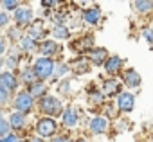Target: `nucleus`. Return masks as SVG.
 I'll list each match as a JSON object with an SVG mask.
<instances>
[{
	"mask_svg": "<svg viewBox=\"0 0 153 142\" xmlns=\"http://www.w3.org/2000/svg\"><path fill=\"white\" fill-rule=\"evenodd\" d=\"M34 72H36V76L40 78V79H49L51 76H54V72H56V63L51 59V58H40V59H36V63H34Z\"/></svg>",
	"mask_w": 153,
	"mask_h": 142,
	"instance_id": "nucleus-1",
	"label": "nucleus"
},
{
	"mask_svg": "<svg viewBox=\"0 0 153 142\" xmlns=\"http://www.w3.org/2000/svg\"><path fill=\"white\" fill-rule=\"evenodd\" d=\"M40 110H42L45 115H52V117H58V115H61V112H63L61 103H59L56 97H52V95L42 97V101H40Z\"/></svg>",
	"mask_w": 153,
	"mask_h": 142,
	"instance_id": "nucleus-2",
	"label": "nucleus"
},
{
	"mask_svg": "<svg viewBox=\"0 0 153 142\" xmlns=\"http://www.w3.org/2000/svg\"><path fill=\"white\" fill-rule=\"evenodd\" d=\"M34 97L29 94V92H20V94H16V97H15V101H13V104H15V108H16V112H20V113H31L33 112V106H34V101H33Z\"/></svg>",
	"mask_w": 153,
	"mask_h": 142,
	"instance_id": "nucleus-3",
	"label": "nucleus"
},
{
	"mask_svg": "<svg viewBox=\"0 0 153 142\" xmlns=\"http://www.w3.org/2000/svg\"><path fill=\"white\" fill-rule=\"evenodd\" d=\"M56 129H58V126H56V122L51 117L40 119L38 124H36V131H38L40 137H52L56 133Z\"/></svg>",
	"mask_w": 153,
	"mask_h": 142,
	"instance_id": "nucleus-4",
	"label": "nucleus"
},
{
	"mask_svg": "<svg viewBox=\"0 0 153 142\" xmlns=\"http://www.w3.org/2000/svg\"><path fill=\"white\" fill-rule=\"evenodd\" d=\"M133 106H135V97H133V94H130V92L119 94V97H117V108H119L121 112L130 113V112H133Z\"/></svg>",
	"mask_w": 153,
	"mask_h": 142,
	"instance_id": "nucleus-5",
	"label": "nucleus"
},
{
	"mask_svg": "<svg viewBox=\"0 0 153 142\" xmlns=\"http://www.w3.org/2000/svg\"><path fill=\"white\" fill-rule=\"evenodd\" d=\"M0 88L6 92H13L18 88V79L15 78V74L11 72H0Z\"/></svg>",
	"mask_w": 153,
	"mask_h": 142,
	"instance_id": "nucleus-6",
	"label": "nucleus"
},
{
	"mask_svg": "<svg viewBox=\"0 0 153 142\" xmlns=\"http://www.w3.org/2000/svg\"><path fill=\"white\" fill-rule=\"evenodd\" d=\"M123 79H124V85L128 88H139L140 87V76L137 74V70H133V68H126L124 70Z\"/></svg>",
	"mask_w": 153,
	"mask_h": 142,
	"instance_id": "nucleus-7",
	"label": "nucleus"
},
{
	"mask_svg": "<svg viewBox=\"0 0 153 142\" xmlns=\"http://www.w3.org/2000/svg\"><path fill=\"white\" fill-rule=\"evenodd\" d=\"M123 65H124V59L123 58H119V56H110L106 61H105V70L108 74H117L119 70L123 68Z\"/></svg>",
	"mask_w": 153,
	"mask_h": 142,
	"instance_id": "nucleus-8",
	"label": "nucleus"
},
{
	"mask_svg": "<svg viewBox=\"0 0 153 142\" xmlns=\"http://www.w3.org/2000/svg\"><path fill=\"white\" fill-rule=\"evenodd\" d=\"M15 20H16V24L22 27V25H27V24H31V20H33V11L29 9V7H18L16 11H15Z\"/></svg>",
	"mask_w": 153,
	"mask_h": 142,
	"instance_id": "nucleus-9",
	"label": "nucleus"
},
{
	"mask_svg": "<svg viewBox=\"0 0 153 142\" xmlns=\"http://www.w3.org/2000/svg\"><path fill=\"white\" fill-rule=\"evenodd\" d=\"M61 119H63V126L67 128H74L78 124V112L74 108H65L63 113H61Z\"/></svg>",
	"mask_w": 153,
	"mask_h": 142,
	"instance_id": "nucleus-10",
	"label": "nucleus"
},
{
	"mask_svg": "<svg viewBox=\"0 0 153 142\" xmlns=\"http://www.w3.org/2000/svg\"><path fill=\"white\" fill-rule=\"evenodd\" d=\"M58 50H59V45L54 40H43V43L40 45V54H43V58H49Z\"/></svg>",
	"mask_w": 153,
	"mask_h": 142,
	"instance_id": "nucleus-11",
	"label": "nucleus"
},
{
	"mask_svg": "<svg viewBox=\"0 0 153 142\" xmlns=\"http://www.w3.org/2000/svg\"><path fill=\"white\" fill-rule=\"evenodd\" d=\"M106 129H108V122H106V119H103V117H96V119L90 121V131H92L94 135H101V133H105Z\"/></svg>",
	"mask_w": 153,
	"mask_h": 142,
	"instance_id": "nucleus-12",
	"label": "nucleus"
},
{
	"mask_svg": "<svg viewBox=\"0 0 153 142\" xmlns=\"http://www.w3.org/2000/svg\"><path fill=\"white\" fill-rule=\"evenodd\" d=\"M83 18H85L87 24L96 25V24L101 20V11H99V7H90V9H87V11L83 13Z\"/></svg>",
	"mask_w": 153,
	"mask_h": 142,
	"instance_id": "nucleus-13",
	"label": "nucleus"
},
{
	"mask_svg": "<svg viewBox=\"0 0 153 142\" xmlns=\"http://www.w3.org/2000/svg\"><path fill=\"white\" fill-rule=\"evenodd\" d=\"M9 126H11L13 129H22V128L25 126V115L20 113V112H13V113L9 115Z\"/></svg>",
	"mask_w": 153,
	"mask_h": 142,
	"instance_id": "nucleus-14",
	"label": "nucleus"
},
{
	"mask_svg": "<svg viewBox=\"0 0 153 142\" xmlns=\"http://www.w3.org/2000/svg\"><path fill=\"white\" fill-rule=\"evenodd\" d=\"M92 61H94V65H103L106 59H108V50L105 49V47H97V49H94L92 50Z\"/></svg>",
	"mask_w": 153,
	"mask_h": 142,
	"instance_id": "nucleus-15",
	"label": "nucleus"
},
{
	"mask_svg": "<svg viewBox=\"0 0 153 142\" xmlns=\"http://www.w3.org/2000/svg\"><path fill=\"white\" fill-rule=\"evenodd\" d=\"M133 9L137 13H148L153 9V0H135L133 2Z\"/></svg>",
	"mask_w": 153,
	"mask_h": 142,
	"instance_id": "nucleus-16",
	"label": "nucleus"
},
{
	"mask_svg": "<svg viewBox=\"0 0 153 142\" xmlns=\"http://www.w3.org/2000/svg\"><path fill=\"white\" fill-rule=\"evenodd\" d=\"M119 88H121V83L115 81V79H108V81H105V85H103V90H105L106 95H114V94H117Z\"/></svg>",
	"mask_w": 153,
	"mask_h": 142,
	"instance_id": "nucleus-17",
	"label": "nucleus"
},
{
	"mask_svg": "<svg viewBox=\"0 0 153 142\" xmlns=\"http://www.w3.org/2000/svg\"><path fill=\"white\" fill-rule=\"evenodd\" d=\"M29 36H31L33 40H42V38L45 36V29H43V25H42V24H34V25H31V27H29Z\"/></svg>",
	"mask_w": 153,
	"mask_h": 142,
	"instance_id": "nucleus-18",
	"label": "nucleus"
},
{
	"mask_svg": "<svg viewBox=\"0 0 153 142\" xmlns=\"http://www.w3.org/2000/svg\"><path fill=\"white\" fill-rule=\"evenodd\" d=\"M29 94L33 97H45V85L43 83H33V85H29Z\"/></svg>",
	"mask_w": 153,
	"mask_h": 142,
	"instance_id": "nucleus-19",
	"label": "nucleus"
},
{
	"mask_svg": "<svg viewBox=\"0 0 153 142\" xmlns=\"http://www.w3.org/2000/svg\"><path fill=\"white\" fill-rule=\"evenodd\" d=\"M36 72H34V68H24V72H22V81L27 83V85H33L36 83Z\"/></svg>",
	"mask_w": 153,
	"mask_h": 142,
	"instance_id": "nucleus-20",
	"label": "nucleus"
},
{
	"mask_svg": "<svg viewBox=\"0 0 153 142\" xmlns=\"http://www.w3.org/2000/svg\"><path fill=\"white\" fill-rule=\"evenodd\" d=\"M20 47H22V50H34L36 49V40H33L31 36H24L22 40H20Z\"/></svg>",
	"mask_w": 153,
	"mask_h": 142,
	"instance_id": "nucleus-21",
	"label": "nucleus"
},
{
	"mask_svg": "<svg viewBox=\"0 0 153 142\" xmlns=\"http://www.w3.org/2000/svg\"><path fill=\"white\" fill-rule=\"evenodd\" d=\"M52 36L56 40H65V38H68V29L65 25H56L52 29Z\"/></svg>",
	"mask_w": 153,
	"mask_h": 142,
	"instance_id": "nucleus-22",
	"label": "nucleus"
},
{
	"mask_svg": "<svg viewBox=\"0 0 153 142\" xmlns=\"http://www.w3.org/2000/svg\"><path fill=\"white\" fill-rule=\"evenodd\" d=\"M9 131H11V126H9V122L4 119L2 110H0V138L6 137V135H9Z\"/></svg>",
	"mask_w": 153,
	"mask_h": 142,
	"instance_id": "nucleus-23",
	"label": "nucleus"
},
{
	"mask_svg": "<svg viewBox=\"0 0 153 142\" xmlns=\"http://www.w3.org/2000/svg\"><path fill=\"white\" fill-rule=\"evenodd\" d=\"M0 6L6 11H13V9H18V0H0Z\"/></svg>",
	"mask_w": 153,
	"mask_h": 142,
	"instance_id": "nucleus-24",
	"label": "nucleus"
},
{
	"mask_svg": "<svg viewBox=\"0 0 153 142\" xmlns=\"http://www.w3.org/2000/svg\"><path fill=\"white\" fill-rule=\"evenodd\" d=\"M90 101H92V104H101L105 101V97H103L101 92H92L90 94Z\"/></svg>",
	"mask_w": 153,
	"mask_h": 142,
	"instance_id": "nucleus-25",
	"label": "nucleus"
},
{
	"mask_svg": "<svg viewBox=\"0 0 153 142\" xmlns=\"http://www.w3.org/2000/svg\"><path fill=\"white\" fill-rule=\"evenodd\" d=\"M74 72L76 74H87L88 72V65L87 63H78V65H76V68H74Z\"/></svg>",
	"mask_w": 153,
	"mask_h": 142,
	"instance_id": "nucleus-26",
	"label": "nucleus"
},
{
	"mask_svg": "<svg viewBox=\"0 0 153 142\" xmlns=\"http://www.w3.org/2000/svg\"><path fill=\"white\" fill-rule=\"evenodd\" d=\"M7 24H9V15L6 11H0V29L7 27Z\"/></svg>",
	"mask_w": 153,
	"mask_h": 142,
	"instance_id": "nucleus-27",
	"label": "nucleus"
},
{
	"mask_svg": "<svg viewBox=\"0 0 153 142\" xmlns=\"http://www.w3.org/2000/svg\"><path fill=\"white\" fill-rule=\"evenodd\" d=\"M142 36L146 38V41L149 43V47H153V31L151 29H144L142 31Z\"/></svg>",
	"mask_w": 153,
	"mask_h": 142,
	"instance_id": "nucleus-28",
	"label": "nucleus"
},
{
	"mask_svg": "<svg viewBox=\"0 0 153 142\" xmlns=\"http://www.w3.org/2000/svg\"><path fill=\"white\" fill-rule=\"evenodd\" d=\"M16 63H18V56H16V54H7V65H9L11 68H15Z\"/></svg>",
	"mask_w": 153,
	"mask_h": 142,
	"instance_id": "nucleus-29",
	"label": "nucleus"
},
{
	"mask_svg": "<svg viewBox=\"0 0 153 142\" xmlns=\"http://www.w3.org/2000/svg\"><path fill=\"white\" fill-rule=\"evenodd\" d=\"M58 90H59V94H67L70 90V81H61L59 87H58Z\"/></svg>",
	"mask_w": 153,
	"mask_h": 142,
	"instance_id": "nucleus-30",
	"label": "nucleus"
},
{
	"mask_svg": "<svg viewBox=\"0 0 153 142\" xmlns=\"http://www.w3.org/2000/svg\"><path fill=\"white\" fill-rule=\"evenodd\" d=\"M0 142H20V140H18V137H16V135L9 133V135H6V137L0 138Z\"/></svg>",
	"mask_w": 153,
	"mask_h": 142,
	"instance_id": "nucleus-31",
	"label": "nucleus"
},
{
	"mask_svg": "<svg viewBox=\"0 0 153 142\" xmlns=\"http://www.w3.org/2000/svg\"><path fill=\"white\" fill-rule=\"evenodd\" d=\"M68 70H70V68H68V65H65V63H63V65H59V67H58V70H56L54 74H56V76H63V74H67V72H68Z\"/></svg>",
	"mask_w": 153,
	"mask_h": 142,
	"instance_id": "nucleus-32",
	"label": "nucleus"
},
{
	"mask_svg": "<svg viewBox=\"0 0 153 142\" xmlns=\"http://www.w3.org/2000/svg\"><path fill=\"white\" fill-rule=\"evenodd\" d=\"M7 101H9V92H6V90L0 88V104H6Z\"/></svg>",
	"mask_w": 153,
	"mask_h": 142,
	"instance_id": "nucleus-33",
	"label": "nucleus"
},
{
	"mask_svg": "<svg viewBox=\"0 0 153 142\" xmlns=\"http://www.w3.org/2000/svg\"><path fill=\"white\" fill-rule=\"evenodd\" d=\"M42 4H43V7H54L58 4V0H42Z\"/></svg>",
	"mask_w": 153,
	"mask_h": 142,
	"instance_id": "nucleus-34",
	"label": "nucleus"
},
{
	"mask_svg": "<svg viewBox=\"0 0 153 142\" xmlns=\"http://www.w3.org/2000/svg\"><path fill=\"white\" fill-rule=\"evenodd\" d=\"M9 36H13L15 40H22V36H18V29H9Z\"/></svg>",
	"mask_w": 153,
	"mask_h": 142,
	"instance_id": "nucleus-35",
	"label": "nucleus"
},
{
	"mask_svg": "<svg viewBox=\"0 0 153 142\" xmlns=\"http://www.w3.org/2000/svg\"><path fill=\"white\" fill-rule=\"evenodd\" d=\"M4 50H6V41H4V38L0 36V56L4 54Z\"/></svg>",
	"mask_w": 153,
	"mask_h": 142,
	"instance_id": "nucleus-36",
	"label": "nucleus"
},
{
	"mask_svg": "<svg viewBox=\"0 0 153 142\" xmlns=\"http://www.w3.org/2000/svg\"><path fill=\"white\" fill-rule=\"evenodd\" d=\"M52 142H70V140H68L67 137H58V138H54Z\"/></svg>",
	"mask_w": 153,
	"mask_h": 142,
	"instance_id": "nucleus-37",
	"label": "nucleus"
},
{
	"mask_svg": "<svg viewBox=\"0 0 153 142\" xmlns=\"http://www.w3.org/2000/svg\"><path fill=\"white\" fill-rule=\"evenodd\" d=\"M29 142H43V140H40V138H33V140H29Z\"/></svg>",
	"mask_w": 153,
	"mask_h": 142,
	"instance_id": "nucleus-38",
	"label": "nucleus"
},
{
	"mask_svg": "<svg viewBox=\"0 0 153 142\" xmlns=\"http://www.w3.org/2000/svg\"><path fill=\"white\" fill-rule=\"evenodd\" d=\"M76 142H87L85 138H78V140H76Z\"/></svg>",
	"mask_w": 153,
	"mask_h": 142,
	"instance_id": "nucleus-39",
	"label": "nucleus"
},
{
	"mask_svg": "<svg viewBox=\"0 0 153 142\" xmlns=\"http://www.w3.org/2000/svg\"><path fill=\"white\" fill-rule=\"evenodd\" d=\"M2 65H4V61H2V58H0V68H2Z\"/></svg>",
	"mask_w": 153,
	"mask_h": 142,
	"instance_id": "nucleus-40",
	"label": "nucleus"
},
{
	"mask_svg": "<svg viewBox=\"0 0 153 142\" xmlns=\"http://www.w3.org/2000/svg\"><path fill=\"white\" fill-rule=\"evenodd\" d=\"M83 2H90V0H83Z\"/></svg>",
	"mask_w": 153,
	"mask_h": 142,
	"instance_id": "nucleus-41",
	"label": "nucleus"
}]
</instances>
